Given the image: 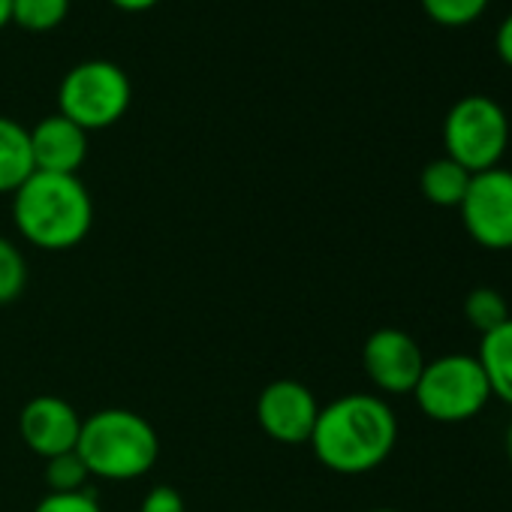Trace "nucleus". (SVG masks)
I'll return each instance as SVG.
<instances>
[{
  "instance_id": "obj_1",
  "label": "nucleus",
  "mask_w": 512,
  "mask_h": 512,
  "mask_svg": "<svg viewBox=\"0 0 512 512\" xmlns=\"http://www.w3.org/2000/svg\"><path fill=\"white\" fill-rule=\"evenodd\" d=\"M311 449L323 467L341 476L377 470L398 443L395 410L371 392H350L320 407Z\"/></svg>"
},
{
  "instance_id": "obj_2",
  "label": "nucleus",
  "mask_w": 512,
  "mask_h": 512,
  "mask_svg": "<svg viewBox=\"0 0 512 512\" xmlns=\"http://www.w3.org/2000/svg\"><path fill=\"white\" fill-rule=\"evenodd\" d=\"M13 223L31 247L64 253L88 238L94 199L79 175L34 172L13 193Z\"/></svg>"
},
{
  "instance_id": "obj_3",
  "label": "nucleus",
  "mask_w": 512,
  "mask_h": 512,
  "mask_svg": "<svg viewBox=\"0 0 512 512\" xmlns=\"http://www.w3.org/2000/svg\"><path fill=\"white\" fill-rule=\"evenodd\" d=\"M76 452L91 479L130 482L154 470L160 458V437L142 413L106 407L82 419Z\"/></svg>"
},
{
  "instance_id": "obj_4",
  "label": "nucleus",
  "mask_w": 512,
  "mask_h": 512,
  "mask_svg": "<svg viewBox=\"0 0 512 512\" xmlns=\"http://www.w3.org/2000/svg\"><path fill=\"white\" fill-rule=\"evenodd\" d=\"M413 398L428 419L455 425L479 416L491 401V389L476 356L449 353L434 362H425Z\"/></svg>"
},
{
  "instance_id": "obj_5",
  "label": "nucleus",
  "mask_w": 512,
  "mask_h": 512,
  "mask_svg": "<svg viewBox=\"0 0 512 512\" xmlns=\"http://www.w3.org/2000/svg\"><path fill=\"white\" fill-rule=\"evenodd\" d=\"M130 100V76L118 64L103 58L76 64L58 88L61 115L79 124L85 133L118 124L127 115Z\"/></svg>"
},
{
  "instance_id": "obj_6",
  "label": "nucleus",
  "mask_w": 512,
  "mask_h": 512,
  "mask_svg": "<svg viewBox=\"0 0 512 512\" xmlns=\"http://www.w3.org/2000/svg\"><path fill=\"white\" fill-rule=\"evenodd\" d=\"M446 157L467 172H485L500 166L509 145V121L497 100L473 94L458 100L443 121Z\"/></svg>"
},
{
  "instance_id": "obj_7",
  "label": "nucleus",
  "mask_w": 512,
  "mask_h": 512,
  "mask_svg": "<svg viewBox=\"0 0 512 512\" xmlns=\"http://www.w3.org/2000/svg\"><path fill=\"white\" fill-rule=\"evenodd\" d=\"M458 211L476 244L485 250H512V169L494 166L476 172Z\"/></svg>"
},
{
  "instance_id": "obj_8",
  "label": "nucleus",
  "mask_w": 512,
  "mask_h": 512,
  "mask_svg": "<svg viewBox=\"0 0 512 512\" xmlns=\"http://www.w3.org/2000/svg\"><path fill=\"white\" fill-rule=\"evenodd\" d=\"M320 407L323 404L305 383L284 377L263 386L260 398H256V422L275 443L302 446L314 434Z\"/></svg>"
},
{
  "instance_id": "obj_9",
  "label": "nucleus",
  "mask_w": 512,
  "mask_h": 512,
  "mask_svg": "<svg viewBox=\"0 0 512 512\" xmlns=\"http://www.w3.org/2000/svg\"><path fill=\"white\" fill-rule=\"evenodd\" d=\"M362 365L368 380L383 395H413L425 371V356L407 332L386 326L368 335L362 347Z\"/></svg>"
},
{
  "instance_id": "obj_10",
  "label": "nucleus",
  "mask_w": 512,
  "mask_h": 512,
  "mask_svg": "<svg viewBox=\"0 0 512 512\" xmlns=\"http://www.w3.org/2000/svg\"><path fill=\"white\" fill-rule=\"evenodd\" d=\"M79 434L82 416L61 395H37L19 413V437L43 461L64 452H76Z\"/></svg>"
},
{
  "instance_id": "obj_11",
  "label": "nucleus",
  "mask_w": 512,
  "mask_h": 512,
  "mask_svg": "<svg viewBox=\"0 0 512 512\" xmlns=\"http://www.w3.org/2000/svg\"><path fill=\"white\" fill-rule=\"evenodd\" d=\"M31 154L37 172L76 175L88 157V133L61 112L49 115L31 130Z\"/></svg>"
},
{
  "instance_id": "obj_12",
  "label": "nucleus",
  "mask_w": 512,
  "mask_h": 512,
  "mask_svg": "<svg viewBox=\"0 0 512 512\" xmlns=\"http://www.w3.org/2000/svg\"><path fill=\"white\" fill-rule=\"evenodd\" d=\"M37 172L31 154V130L0 115V193H16Z\"/></svg>"
},
{
  "instance_id": "obj_13",
  "label": "nucleus",
  "mask_w": 512,
  "mask_h": 512,
  "mask_svg": "<svg viewBox=\"0 0 512 512\" xmlns=\"http://www.w3.org/2000/svg\"><path fill=\"white\" fill-rule=\"evenodd\" d=\"M476 359L485 371L491 398L497 395L503 404L512 407V317L503 326L482 335Z\"/></svg>"
},
{
  "instance_id": "obj_14",
  "label": "nucleus",
  "mask_w": 512,
  "mask_h": 512,
  "mask_svg": "<svg viewBox=\"0 0 512 512\" xmlns=\"http://www.w3.org/2000/svg\"><path fill=\"white\" fill-rule=\"evenodd\" d=\"M470 178L473 172H467L461 163L449 160V157H440V160H431L422 175H419V187H422V196L437 205V208H458L467 196V187H470Z\"/></svg>"
},
{
  "instance_id": "obj_15",
  "label": "nucleus",
  "mask_w": 512,
  "mask_h": 512,
  "mask_svg": "<svg viewBox=\"0 0 512 512\" xmlns=\"http://www.w3.org/2000/svg\"><path fill=\"white\" fill-rule=\"evenodd\" d=\"M28 256L13 241L0 235V305H13L28 290Z\"/></svg>"
},
{
  "instance_id": "obj_16",
  "label": "nucleus",
  "mask_w": 512,
  "mask_h": 512,
  "mask_svg": "<svg viewBox=\"0 0 512 512\" xmlns=\"http://www.w3.org/2000/svg\"><path fill=\"white\" fill-rule=\"evenodd\" d=\"M43 479L49 485V494H76V491H88L91 473L79 458V452H64L43 464Z\"/></svg>"
},
{
  "instance_id": "obj_17",
  "label": "nucleus",
  "mask_w": 512,
  "mask_h": 512,
  "mask_svg": "<svg viewBox=\"0 0 512 512\" xmlns=\"http://www.w3.org/2000/svg\"><path fill=\"white\" fill-rule=\"evenodd\" d=\"M464 317H467V323L473 329H479L482 335H488L491 329H497V326H503L509 320V305H506V299L497 290L476 287L464 299Z\"/></svg>"
},
{
  "instance_id": "obj_18",
  "label": "nucleus",
  "mask_w": 512,
  "mask_h": 512,
  "mask_svg": "<svg viewBox=\"0 0 512 512\" xmlns=\"http://www.w3.org/2000/svg\"><path fill=\"white\" fill-rule=\"evenodd\" d=\"M70 13V0H13V22L25 31H52Z\"/></svg>"
},
{
  "instance_id": "obj_19",
  "label": "nucleus",
  "mask_w": 512,
  "mask_h": 512,
  "mask_svg": "<svg viewBox=\"0 0 512 512\" xmlns=\"http://www.w3.org/2000/svg\"><path fill=\"white\" fill-rule=\"evenodd\" d=\"M422 10L431 22L443 28H467L488 10V0H422Z\"/></svg>"
},
{
  "instance_id": "obj_20",
  "label": "nucleus",
  "mask_w": 512,
  "mask_h": 512,
  "mask_svg": "<svg viewBox=\"0 0 512 512\" xmlns=\"http://www.w3.org/2000/svg\"><path fill=\"white\" fill-rule=\"evenodd\" d=\"M34 512H103L97 494L88 491H76V494H46Z\"/></svg>"
},
{
  "instance_id": "obj_21",
  "label": "nucleus",
  "mask_w": 512,
  "mask_h": 512,
  "mask_svg": "<svg viewBox=\"0 0 512 512\" xmlns=\"http://www.w3.org/2000/svg\"><path fill=\"white\" fill-rule=\"evenodd\" d=\"M139 512H187V506H184V497H181L178 488L154 485L151 491H145V497L139 503Z\"/></svg>"
},
{
  "instance_id": "obj_22",
  "label": "nucleus",
  "mask_w": 512,
  "mask_h": 512,
  "mask_svg": "<svg viewBox=\"0 0 512 512\" xmlns=\"http://www.w3.org/2000/svg\"><path fill=\"white\" fill-rule=\"evenodd\" d=\"M494 49H497L500 61H503L506 67H512V13L500 22V28H497V40H494Z\"/></svg>"
},
{
  "instance_id": "obj_23",
  "label": "nucleus",
  "mask_w": 512,
  "mask_h": 512,
  "mask_svg": "<svg viewBox=\"0 0 512 512\" xmlns=\"http://www.w3.org/2000/svg\"><path fill=\"white\" fill-rule=\"evenodd\" d=\"M112 4L118 10H127V13H145L157 4V0H112Z\"/></svg>"
},
{
  "instance_id": "obj_24",
  "label": "nucleus",
  "mask_w": 512,
  "mask_h": 512,
  "mask_svg": "<svg viewBox=\"0 0 512 512\" xmlns=\"http://www.w3.org/2000/svg\"><path fill=\"white\" fill-rule=\"evenodd\" d=\"M13 22V0H0V28Z\"/></svg>"
},
{
  "instance_id": "obj_25",
  "label": "nucleus",
  "mask_w": 512,
  "mask_h": 512,
  "mask_svg": "<svg viewBox=\"0 0 512 512\" xmlns=\"http://www.w3.org/2000/svg\"><path fill=\"white\" fill-rule=\"evenodd\" d=\"M506 458H509V467H512V425L506 431Z\"/></svg>"
},
{
  "instance_id": "obj_26",
  "label": "nucleus",
  "mask_w": 512,
  "mask_h": 512,
  "mask_svg": "<svg viewBox=\"0 0 512 512\" xmlns=\"http://www.w3.org/2000/svg\"><path fill=\"white\" fill-rule=\"evenodd\" d=\"M371 512H401V509H389V506H383V509H371Z\"/></svg>"
}]
</instances>
